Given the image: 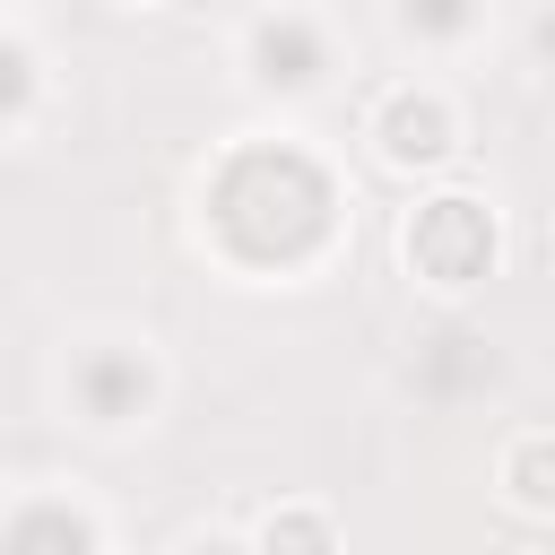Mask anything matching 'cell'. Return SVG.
I'll return each instance as SVG.
<instances>
[{"label": "cell", "mask_w": 555, "mask_h": 555, "mask_svg": "<svg viewBox=\"0 0 555 555\" xmlns=\"http://www.w3.org/2000/svg\"><path fill=\"white\" fill-rule=\"evenodd\" d=\"M208 217L217 234L243 251V260H304L321 234H330V182L312 156L295 147H243L217 191H208Z\"/></svg>", "instance_id": "1"}, {"label": "cell", "mask_w": 555, "mask_h": 555, "mask_svg": "<svg viewBox=\"0 0 555 555\" xmlns=\"http://www.w3.org/2000/svg\"><path fill=\"white\" fill-rule=\"evenodd\" d=\"M408 251L434 269V278H477L486 269V217L468 199H434L416 225H408Z\"/></svg>", "instance_id": "2"}, {"label": "cell", "mask_w": 555, "mask_h": 555, "mask_svg": "<svg viewBox=\"0 0 555 555\" xmlns=\"http://www.w3.org/2000/svg\"><path fill=\"white\" fill-rule=\"evenodd\" d=\"M78 399H87L95 425H121V416L147 408V364L139 356H87L78 364Z\"/></svg>", "instance_id": "3"}, {"label": "cell", "mask_w": 555, "mask_h": 555, "mask_svg": "<svg viewBox=\"0 0 555 555\" xmlns=\"http://www.w3.org/2000/svg\"><path fill=\"white\" fill-rule=\"evenodd\" d=\"M95 529L69 512V503H26L9 529H0V555H87Z\"/></svg>", "instance_id": "4"}, {"label": "cell", "mask_w": 555, "mask_h": 555, "mask_svg": "<svg viewBox=\"0 0 555 555\" xmlns=\"http://www.w3.org/2000/svg\"><path fill=\"white\" fill-rule=\"evenodd\" d=\"M382 130H390V156H399V165H425V156L451 147V139H442V104H416V95H399V104L382 113Z\"/></svg>", "instance_id": "5"}, {"label": "cell", "mask_w": 555, "mask_h": 555, "mask_svg": "<svg viewBox=\"0 0 555 555\" xmlns=\"http://www.w3.org/2000/svg\"><path fill=\"white\" fill-rule=\"evenodd\" d=\"M260 61H269V78L304 87V78H312V69H304V61H312V35H304L295 17H286V26H260Z\"/></svg>", "instance_id": "6"}, {"label": "cell", "mask_w": 555, "mask_h": 555, "mask_svg": "<svg viewBox=\"0 0 555 555\" xmlns=\"http://www.w3.org/2000/svg\"><path fill=\"white\" fill-rule=\"evenodd\" d=\"M269 555H330V529L312 512H286V520H269Z\"/></svg>", "instance_id": "7"}, {"label": "cell", "mask_w": 555, "mask_h": 555, "mask_svg": "<svg viewBox=\"0 0 555 555\" xmlns=\"http://www.w3.org/2000/svg\"><path fill=\"white\" fill-rule=\"evenodd\" d=\"M17 104H26V52L0 43V113H17Z\"/></svg>", "instance_id": "8"}, {"label": "cell", "mask_w": 555, "mask_h": 555, "mask_svg": "<svg viewBox=\"0 0 555 555\" xmlns=\"http://www.w3.org/2000/svg\"><path fill=\"white\" fill-rule=\"evenodd\" d=\"M208 555H234V546H208Z\"/></svg>", "instance_id": "9"}]
</instances>
